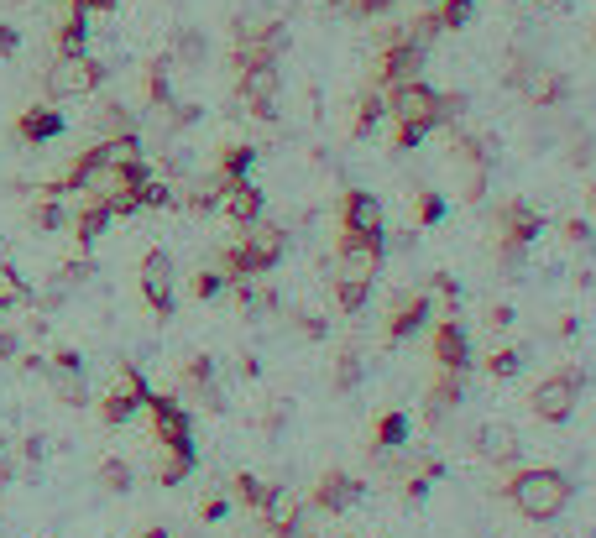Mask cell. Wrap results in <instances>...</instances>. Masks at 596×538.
Segmentation results:
<instances>
[{
  "instance_id": "1",
  "label": "cell",
  "mask_w": 596,
  "mask_h": 538,
  "mask_svg": "<svg viewBox=\"0 0 596 538\" xmlns=\"http://www.w3.org/2000/svg\"><path fill=\"white\" fill-rule=\"evenodd\" d=\"M502 497H508L523 518L555 523L560 512L570 507V476L555 471V465H529V471H518L508 486H502Z\"/></svg>"
},
{
  "instance_id": "2",
  "label": "cell",
  "mask_w": 596,
  "mask_h": 538,
  "mask_svg": "<svg viewBox=\"0 0 596 538\" xmlns=\"http://www.w3.org/2000/svg\"><path fill=\"white\" fill-rule=\"evenodd\" d=\"M283 251H288V230L257 220V225H246V241L220 251V272H225V283H251V277H267L278 267Z\"/></svg>"
},
{
  "instance_id": "3",
  "label": "cell",
  "mask_w": 596,
  "mask_h": 538,
  "mask_svg": "<svg viewBox=\"0 0 596 538\" xmlns=\"http://www.w3.org/2000/svg\"><path fill=\"white\" fill-rule=\"evenodd\" d=\"M105 84V63L89 53H58L48 68V100H89Z\"/></svg>"
},
{
  "instance_id": "4",
  "label": "cell",
  "mask_w": 596,
  "mask_h": 538,
  "mask_svg": "<svg viewBox=\"0 0 596 538\" xmlns=\"http://www.w3.org/2000/svg\"><path fill=\"white\" fill-rule=\"evenodd\" d=\"M581 387H586V371L581 366H560L555 377H544L529 392L534 418H544V424H565V418L576 413V403H581Z\"/></svg>"
},
{
  "instance_id": "5",
  "label": "cell",
  "mask_w": 596,
  "mask_h": 538,
  "mask_svg": "<svg viewBox=\"0 0 596 538\" xmlns=\"http://www.w3.org/2000/svg\"><path fill=\"white\" fill-rule=\"evenodd\" d=\"M497 241H502V256H508V262H518L523 256V246H534L539 236H544V215L539 209L529 204V199H508L497 209Z\"/></svg>"
},
{
  "instance_id": "6",
  "label": "cell",
  "mask_w": 596,
  "mask_h": 538,
  "mask_svg": "<svg viewBox=\"0 0 596 538\" xmlns=\"http://www.w3.org/2000/svg\"><path fill=\"white\" fill-rule=\"evenodd\" d=\"M278 95H283L278 63H251V68H241L236 100L246 105V115H257V121H278Z\"/></svg>"
},
{
  "instance_id": "7",
  "label": "cell",
  "mask_w": 596,
  "mask_h": 538,
  "mask_svg": "<svg viewBox=\"0 0 596 538\" xmlns=\"http://www.w3.org/2000/svg\"><path fill=\"white\" fill-rule=\"evenodd\" d=\"M147 397H152V387H147V377H142V366L126 361V366L116 371V387L105 392L100 418H105V424H131V418L147 408Z\"/></svg>"
},
{
  "instance_id": "8",
  "label": "cell",
  "mask_w": 596,
  "mask_h": 538,
  "mask_svg": "<svg viewBox=\"0 0 596 538\" xmlns=\"http://www.w3.org/2000/svg\"><path fill=\"white\" fill-rule=\"evenodd\" d=\"M387 100V115H398V121H414V126H440V95L424 84V79H408V84H393L382 89Z\"/></svg>"
},
{
  "instance_id": "9",
  "label": "cell",
  "mask_w": 596,
  "mask_h": 538,
  "mask_svg": "<svg viewBox=\"0 0 596 538\" xmlns=\"http://www.w3.org/2000/svg\"><path fill=\"white\" fill-rule=\"evenodd\" d=\"M492 142L487 136H455V162H461V199L466 204H481V194H487V178H492Z\"/></svg>"
},
{
  "instance_id": "10",
  "label": "cell",
  "mask_w": 596,
  "mask_h": 538,
  "mask_svg": "<svg viewBox=\"0 0 596 538\" xmlns=\"http://www.w3.org/2000/svg\"><path fill=\"white\" fill-rule=\"evenodd\" d=\"M142 298L152 303V314H163V319H173V309H178V298H173V256L163 251V246H152L147 256H142Z\"/></svg>"
},
{
  "instance_id": "11",
  "label": "cell",
  "mask_w": 596,
  "mask_h": 538,
  "mask_svg": "<svg viewBox=\"0 0 596 538\" xmlns=\"http://www.w3.org/2000/svg\"><path fill=\"white\" fill-rule=\"evenodd\" d=\"M382 256H387V241H372V236H340L335 277H351V283H372V277L382 272Z\"/></svg>"
},
{
  "instance_id": "12",
  "label": "cell",
  "mask_w": 596,
  "mask_h": 538,
  "mask_svg": "<svg viewBox=\"0 0 596 538\" xmlns=\"http://www.w3.org/2000/svg\"><path fill=\"white\" fill-rule=\"evenodd\" d=\"M147 413H152V429H157L163 444H194V418H189V408H183L173 392H152Z\"/></svg>"
},
{
  "instance_id": "13",
  "label": "cell",
  "mask_w": 596,
  "mask_h": 538,
  "mask_svg": "<svg viewBox=\"0 0 596 538\" xmlns=\"http://www.w3.org/2000/svg\"><path fill=\"white\" fill-rule=\"evenodd\" d=\"M419 68H424V48H414L408 37H393L382 48V58H377V84L382 89L408 84V79H419Z\"/></svg>"
},
{
  "instance_id": "14",
  "label": "cell",
  "mask_w": 596,
  "mask_h": 538,
  "mask_svg": "<svg viewBox=\"0 0 596 538\" xmlns=\"http://www.w3.org/2000/svg\"><path fill=\"white\" fill-rule=\"evenodd\" d=\"M340 230L346 236H372V241H387V225H382V204L366 194V189H351L346 204H340Z\"/></svg>"
},
{
  "instance_id": "15",
  "label": "cell",
  "mask_w": 596,
  "mask_h": 538,
  "mask_svg": "<svg viewBox=\"0 0 596 538\" xmlns=\"http://www.w3.org/2000/svg\"><path fill=\"white\" fill-rule=\"evenodd\" d=\"M434 361H440V371H461V377L471 371V340L455 314L434 324Z\"/></svg>"
},
{
  "instance_id": "16",
  "label": "cell",
  "mask_w": 596,
  "mask_h": 538,
  "mask_svg": "<svg viewBox=\"0 0 596 538\" xmlns=\"http://www.w3.org/2000/svg\"><path fill=\"white\" fill-rule=\"evenodd\" d=\"M361 497H366V486L356 476H346V471H325L319 486H314V507L319 512H351Z\"/></svg>"
},
{
  "instance_id": "17",
  "label": "cell",
  "mask_w": 596,
  "mask_h": 538,
  "mask_svg": "<svg viewBox=\"0 0 596 538\" xmlns=\"http://www.w3.org/2000/svg\"><path fill=\"white\" fill-rule=\"evenodd\" d=\"M471 444H476V460H487V465H513L518 450H523L513 424H481Z\"/></svg>"
},
{
  "instance_id": "18",
  "label": "cell",
  "mask_w": 596,
  "mask_h": 538,
  "mask_svg": "<svg viewBox=\"0 0 596 538\" xmlns=\"http://www.w3.org/2000/svg\"><path fill=\"white\" fill-rule=\"evenodd\" d=\"M429 314H434L429 293H403V298L393 303V319H387V340H408V335H419L424 324H429Z\"/></svg>"
},
{
  "instance_id": "19",
  "label": "cell",
  "mask_w": 596,
  "mask_h": 538,
  "mask_svg": "<svg viewBox=\"0 0 596 538\" xmlns=\"http://www.w3.org/2000/svg\"><path fill=\"white\" fill-rule=\"evenodd\" d=\"M262 523H267V538H283L304 523V502H298L288 486H272V497L262 502Z\"/></svg>"
},
{
  "instance_id": "20",
  "label": "cell",
  "mask_w": 596,
  "mask_h": 538,
  "mask_svg": "<svg viewBox=\"0 0 596 538\" xmlns=\"http://www.w3.org/2000/svg\"><path fill=\"white\" fill-rule=\"evenodd\" d=\"M53 136H63V110H53V105H32V110H21V115H16V142L42 147V142H53Z\"/></svg>"
},
{
  "instance_id": "21",
  "label": "cell",
  "mask_w": 596,
  "mask_h": 538,
  "mask_svg": "<svg viewBox=\"0 0 596 538\" xmlns=\"http://www.w3.org/2000/svg\"><path fill=\"white\" fill-rule=\"evenodd\" d=\"M262 204H267V199H262V189H257L251 178H231V183H225L220 209H225L236 225H257V220H262Z\"/></svg>"
},
{
  "instance_id": "22",
  "label": "cell",
  "mask_w": 596,
  "mask_h": 538,
  "mask_svg": "<svg viewBox=\"0 0 596 538\" xmlns=\"http://www.w3.org/2000/svg\"><path fill=\"white\" fill-rule=\"evenodd\" d=\"M199 465L194 444H163V460H157V486H183Z\"/></svg>"
},
{
  "instance_id": "23",
  "label": "cell",
  "mask_w": 596,
  "mask_h": 538,
  "mask_svg": "<svg viewBox=\"0 0 596 538\" xmlns=\"http://www.w3.org/2000/svg\"><path fill=\"white\" fill-rule=\"evenodd\" d=\"M42 377L53 382L58 403H68V408H84V403H89V387H84V366H53V361H48V371H42Z\"/></svg>"
},
{
  "instance_id": "24",
  "label": "cell",
  "mask_w": 596,
  "mask_h": 538,
  "mask_svg": "<svg viewBox=\"0 0 596 538\" xmlns=\"http://www.w3.org/2000/svg\"><path fill=\"white\" fill-rule=\"evenodd\" d=\"M450 408H461V371H440V382L429 387V408H424V418H429V424H440Z\"/></svg>"
},
{
  "instance_id": "25",
  "label": "cell",
  "mask_w": 596,
  "mask_h": 538,
  "mask_svg": "<svg viewBox=\"0 0 596 538\" xmlns=\"http://www.w3.org/2000/svg\"><path fill=\"white\" fill-rule=\"evenodd\" d=\"M110 220H116V215H110V204H100V199H89L84 209H79V215H74V241L89 251V246H95L100 236H105V225Z\"/></svg>"
},
{
  "instance_id": "26",
  "label": "cell",
  "mask_w": 596,
  "mask_h": 538,
  "mask_svg": "<svg viewBox=\"0 0 596 538\" xmlns=\"http://www.w3.org/2000/svg\"><path fill=\"white\" fill-rule=\"evenodd\" d=\"M408 444V413H382L377 429H372V450L377 455H393Z\"/></svg>"
},
{
  "instance_id": "27",
  "label": "cell",
  "mask_w": 596,
  "mask_h": 538,
  "mask_svg": "<svg viewBox=\"0 0 596 538\" xmlns=\"http://www.w3.org/2000/svg\"><path fill=\"white\" fill-rule=\"evenodd\" d=\"M21 303H32V288H27V277L0 256V309H21Z\"/></svg>"
},
{
  "instance_id": "28",
  "label": "cell",
  "mask_w": 596,
  "mask_h": 538,
  "mask_svg": "<svg viewBox=\"0 0 596 538\" xmlns=\"http://www.w3.org/2000/svg\"><path fill=\"white\" fill-rule=\"evenodd\" d=\"M58 53H89V16L68 11V21L58 27Z\"/></svg>"
},
{
  "instance_id": "29",
  "label": "cell",
  "mask_w": 596,
  "mask_h": 538,
  "mask_svg": "<svg viewBox=\"0 0 596 538\" xmlns=\"http://www.w3.org/2000/svg\"><path fill=\"white\" fill-rule=\"evenodd\" d=\"M251 162H257V147H246V142H236V147H225L220 152V178L231 183V178H251Z\"/></svg>"
},
{
  "instance_id": "30",
  "label": "cell",
  "mask_w": 596,
  "mask_h": 538,
  "mask_svg": "<svg viewBox=\"0 0 596 538\" xmlns=\"http://www.w3.org/2000/svg\"><path fill=\"white\" fill-rule=\"evenodd\" d=\"M168 68H173V58H157V63L147 68V100H152L157 110H173V84H168Z\"/></svg>"
},
{
  "instance_id": "31",
  "label": "cell",
  "mask_w": 596,
  "mask_h": 538,
  "mask_svg": "<svg viewBox=\"0 0 596 538\" xmlns=\"http://www.w3.org/2000/svg\"><path fill=\"white\" fill-rule=\"evenodd\" d=\"M382 115H387V100H382V89H366V95H361V105H356V126H351V131H356V136H372Z\"/></svg>"
},
{
  "instance_id": "32",
  "label": "cell",
  "mask_w": 596,
  "mask_h": 538,
  "mask_svg": "<svg viewBox=\"0 0 596 538\" xmlns=\"http://www.w3.org/2000/svg\"><path fill=\"white\" fill-rule=\"evenodd\" d=\"M131 131H136V115L116 100H105L100 105V136H131Z\"/></svg>"
},
{
  "instance_id": "33",
  "label": "cell",
  "mask_w": 596,
  "mask_h": 538,
  "mask_svg": "<svg viewBox=\"0 0 596 538\" xmlns=\"http://www.w3.org/2000/svg\"><path fill=\"white\" fill-rule=\"evenodd\" d=\"M231 486H236V502H241V507H251V512H262V502L272 497V486H267L262 476H251V471H241Z\"/></svg>"
},
{
  "instance_id": "34",
  "label": "cell",
  "mask_w": 596,
  "mask_h": 538,
  "mask_svg": "<svg viewBox=\"0 0 596 538\" xmlns=\"http://www.w3.org/2000/svg\"><path fill=\"white\" fill-rule=\"evenodd\" d=\"M366 298H372V283H351V277H335V303H340V314H361Z\"/></svg>"
},
{
  "instance_id": "35",
  "label": "cell",
  "mask_w": 596,
  "mask_h": 538,
  "mask_svg": "<svg viewBox=\"0 0 596 538\" xmlns=\"http://www.w3.org/2000/svg\"><path fill=\"white\" fill-rule=\"evenodd\" d=\"M220 199H225V178L215 173V178H204L199 189L189 194V209H194V215H210V209H220Z\"/></svg>"
},
{
  "instance_id": "36",
  "label": "cell",
  "mask_w": 596,
  "mask_h": 538,
  "mask_svg": "<svg viewBox=\"0 0 596 538\" xmlns=\"http://www.w3.org/2000/svg\"><path fill=\"white\" fill-rule=\"evenodd\" d=\"M136 204H142V209H173V204H178V194H173V183L147 178L142 189H136Z\"/></svg>"
},
{
  "instance_id": "37",
  "label": "cell",
  "mask_w": 596,
  "mask_h": 538,
  "mask_svg": "<svg viewBox=\"0 0 596 538\" xmlns=\"http://www.w3.org/2000/svg\"><path fill=\"white\" fill-rule=\"evenodd\" d=\"M204 53H210V48H204V37H199V32H189V27H183V32L173 37V63H189V68H199V63H204Z\"/></svg>"
},
{
  "instance_id": "38",
  "label": "cell",
  "mask_w": 596,
  "mask_h": 538,
  "mask_svg": "<svg viewBox=\"0 0 596 538\" xmlns=\"http://www.w3.org/2000/svg\"><path fill=\"white\" fill-rule=\"evenodd\" d=\"M131 481H136V471L126 460H105L100 465V486L110 491V497H121V491H131Z\"/></svg>"
},
{
  "instance_id": "39",
  "label": "cell",
  "mask_w": 596,
  "mask_h": 538,
  "mask_svg": "<svg viewBox=\"0 0 596 538\" xmlns=\"http://www.w3.org/2000/svg\"><path fill=\"white\" fill-rule=\"evenodd\" d=\"M476 11V0H445V6H434V16H440V32H461L466 21Z\"/></svg>"
},
{
  "instance_id": "40",
  "label": "cell",
  "mask_w": 596,
  "mask_h": 538,
  "mask_svg": "<svg viewBox=\"0 0 596 538\" xmlns=\"http://www.w3.org/2000/svg\"><path fill=\"white\" fill-rule=\"evenodd\" d=\"M408 42H414V48H424L429 53V42L434 37H440V16H434V11H424V16H414V21H408V32H403Z\"/></svg>"
},
{
  "instance_id": "41",
  "label": "cell",
  "mask_w": 596,
  "mask_h": 538,
  "mask_svg": "<svg viewBox=\"0 0 596 538\" xmlns=\"http://www.w3.org/2000/svg\"><path fill=\"white\" fill-rule=\"evenodd\" d=\"M487 371H492V377L497 382H508V377H518V371H523V350H492V356H487Z\"/></svg>"
},
{
  "instance_id": "42",
  "label": "cell",
  "mask_w": 596,
  "mask_h": 538,
  "mask_svg": "<svg viewBox=\"0 0 596 538\" xmlns=\"http://www.w3.org/2000/svg\"><path fill=\"white\" fill-rule=\"evenodd\" d=\"M356 387H361V356L346 350V356L335 361V392H356Z\"/></svg>"
},
{
  "instance_id": "43",
  "label": "cell",
  "mask_w": 596,
  "mask_h": 538,
  "mask_svg": "<svg viewBox=\"0 0 596 538\" xmlns=\"http://www.w3.org/2000/svg\"><path fill=\"white\" fill-rule=\"evenodd\" d=\"M32 225H37V230H58V225H63V204H58L53 194H37V204H32Z\"/></svg>"
},
{
  "instance_id": "44",
  "label": "cell",
  "mask_w": 596,
  "mask_h": 538,
  "mask_svg": "<svg viewBox=\"0 0 596 538\" xmlns=\"http://www.w3.org/2000/svg\"><path fill=\"white\" fill-rule=\"evenodd\" d=\"M220 293H225V272L204 267V272L194 277V298H220Z\"/></svg>"
},
{
  "instance_id": "45",
  "label": "cell",
  "mask_w": 596,
  "mask_h": 538,
  "mask_svg": "<svg viewBox=\"0 0 596 538\" xmlns=\"http://www.w3.org/2000/svg\"><path fill=\"white\" fill-rule=\"evenodd\" d=\"M424 136H429V126H414V121H398V136H393V147H398V152H414V147L424 142Z\"/></svg>"
},
{
  "instance_id": "46",
  "label": "cell",
  "mask_w": 596,
  "mask_h": 538,
  "mask_svg": "<svg viewBox=\"0 0 596 538\" xmlns=\"http://www.w3.org/2000/svg\"><path fill=\"white\" fill-rule=\"evenodd\" d=\"M445 220V199L440 194H419V225H440Z\"/></svg>"
},
{
  "instance_id": "47",
  "label": "cell",
  "mask_w": 596,
  "mask_h": 538,
  "mask_svg": "<svg viewBox=\"0 0 596 538\" xmlns=\"http://www.w3.org/2000/svg\"><path fill=\"white\" fill-rule=\"evenodd\" d=\"M560 230H565V241H570V246H591V241H596V236H591V220H581V215H570Z\"/></svg>"
},
{
  "instance_id": "48",
  "label": "cell",
  "mask_w": 596,
  "mask_h": 538,
  "mask_svg": "<svg viewBox=\"0 0 596 538\" xmlns=\"http://www.w3.org/2000/svg\"><path fill=\"white\" fill-rule=\"evenodd\" d=\"M434 293H440L450 303V314H455V303H461V283H455L450 272H434Z\"/></svg>"
},
{
  "instance_id": "49",
  "label": "cell",
  "mask_w": 596,
  "mask_h": 538,
  "mask_svg": "<svg viewBox=\"0 0 596 538\" xmlns=\"http://www.w3.org/2000/svg\"><path fill=\"white\" fill-rule=\"evenodd\" d=\"M466 110V95H440V126H455Z\"/></svg>"
},
{
  "instance_id": "50",
  "label": "cell",
  "mask_w": 596,
  "mask_h": 538,
  "mask_svg": "<svg viewBox=\"0 0 596 538\" xmlns=\"http://www.w3.org/2000/svg\"><path fill=\"white\" fill-rule=\"evenodd\" d=\"M346 11L351 16H382V11H393V0H346Z\"/></svg>"
},
{
  "instance_id": "51",
  "label": "cell",
  "mask_w": 596,
  "mask_h": 538,
  "mask_svg": "<svg viewBox=\"0 0 596 538\" xmlns=\"http://www.w3.org/2000/svg\"><path fill=\"white\" fill-rule=\"evenodd\" d=\"M225 512H231V502H225V497H210V502L199 507V518H204V523H220Z\"/></svg>"
},
{
  "instance_id": "52",
  "label": "cell",
  "mask_w": 596,
  "mask_h": 538,
  "mask_svg": "<svg viewBox=\"0 0 596 538\" xmlns=\"http://www.w3.org/2000/svg\"><path fill=\"white\" fill-rule=\"evenodd\" d=\"M121 0H74V11H84V16H100V11H116Z\"/></svg>"
},
{
  "instance_id": "53",
  "label": "cell",
  "mask_w": 596,
  "mask_h": 538,
  "mask_svg": "<svg viewBox=\"0 0 596 538\" xmlns=\"http://www.w3.org/2000/svg\"><path fill=\"white\" fill-rule=\"evenodd\" d=\"M298 330H304L309 340H319V335H325V319H319V314H298Z\"/></svg>"
},
{
  "instance_id": "54",
  "label": "cell",
  "mask_w": 596,
  "mask_h": 538,
  "mask_svg": "<svg viewBox=\"0 0 596 538\" xmlns=\"http://www.w3.org/2000/svg\"><path fill=\"white\" fill-rule=\"evenodd\" d=\"M16 356H21V340L11 330H0V361H16Z\"/></svg>"
},
{
  "instance_id": "55",
  "label": "cell",
  "mask_w": 596,
  "mask_h": 538,
  "mask_svg": "<svg viewBox=\"0 0 596 538\" xmlns=\"http://www.w3.org/2000/svg\"><path fill=\"white\" fill-rule=\"evenodd\" d=\"M492 330H508V324H513V309H508V303H492Z\"/></svg>"
},
{
  "instance_id": "56",
  "label": "cell",
  "mask_w": 596,
  "mask_h": 538,
  "mask_svg": "<svg viewBox=\"0 0 596 538\" xmlns=\"http://www.w3.org/2000/svg\"><path fill=\"white\" fill-rule=\"evenodd\" d=\"M16 42H21L16 27H6V21H0V58H11V53H16Z\"/></svg>"
},
{
  "instance_id": "57",
  "label": "cell",
  "mask_w": 596,
  "mask_h": 538,
  "mask_svg": "<svg viewBox=\"0 0 596 538\" xmlns=\"http://www.w3.org/2000/svg\"><path fill=\"white\" fill-rule=\"evenodd\" d=\"M48 455V439H27V460H42Z\"/></svg>"
},
{
  "instance_id": "58",
  "label": "cell",
  "mask_w": 596,
  "mask_h": 538,
  "mask_svg": "<svg viewBox=\"0 0 596 538\" xmlns=\"http://www.w3.org/2000/svg\"><path fill=\"white\" fill-rule=\"evenodd\" d=\"M136 538H168V528H147V533H136Z\"/></svg>"
},
{
  "instance_id": "59",
  "label": "cell",
  "mask_w": 596,
  "mask_h": 538,
  "mask_svg": "<svg viewBox=\"0 0 596 538\" xmlns=\"http://www.w3.org/2000/svg\"><path fill=\"white\" fill-rule=\"evenodd\" d=\"M330 6H340V11H346V0H330Z\"/></svg>"
},
{
  "instance_id": "60",
  "label": "cell",
  "mask_w": 596,
  "mask_h": 538,
  "mask_svg": "<svg viewBox=\"0 0 596 538\" xmlns=\"http://www.w3.org/2000/svg\"><path fill=\"white\" fill-rule=\"evenodd\" d=\"M0 455H6V439H0Z\"/></svg>"
},
{
  "instance_id": "61",
  "label": "cell",
  "mask_w": 596,
  "mask_h": 538,
  "mask_svg": "<svg viewBox=\"0 0 596 538\" xmlns=\"http://www.w3.org/2000/svg\"><path fill=\"white\" fill-rule=\"evenodd\" d=\"M591 204H596V189H591Z\"/></svg>"
},
{
  "instance_id": "62",
  "label": "cell",
  "mask_w": 596,
  "mask_h": 538,
  "mask_svg": "<svg viewBox=\"0 0 596 538\" xmlns=\"http://www.w3.org/2000/svg\"><path fill=\"white\" fill-rule=\"evenodd\" d=\"M591 42H596V32H591Z\"/></svg>"
}]
</instances>
